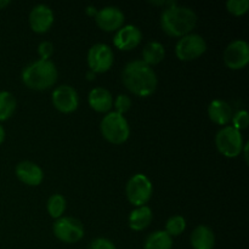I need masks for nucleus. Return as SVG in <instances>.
Instances as JSON below:
<instances>
[{"instance_id": "obj_29", "label": "nucleus", "mask_w": 249, "mask_h": 249, "mask_svg": "<svg viewBox=\"0 0 249 249\" xmlns=\"http://www.w3.org/2000/svg\"><path fill=\"white\" fill-rule=\"evenodd\" d=\"M89 249H117L114 243L111 240L105 237L95 238L91 243H90Z\"/></svg>"}, {"instance_id": "obj_27", "label": "nucleus", "mask_w": 249, "mask_h": 249, "mask_svg": "<svg viewBox=\"0 0 249 249\" xmlns=\"http://www.w3.org/2000/svg\"><path fill=\"white\" fill-rule=\"evenodd\" d=\"M131 104H133V101H131L130 97L125 94H119L113 102L116 112H118V113H121V114L128 112L129 109H130Z\"/></svg>"}, {"instance_id": "obj_30", "label": "nucleus", "mask_w": 249, "mask_h": 249, "mask_svg": "<svg viewBox=\"0 0 249 249\" xmlns=\"http://www.w3.org/2000/svg\"><path fill=\"white\" fill-rule=\"evenodd\" d=\"M96 12H97V10H96V7L94 6V5H89V6L87 7V14L96 15Z\"/></svg>"}, {"instance_id": "obj_17", "label": "nucleus", "mask_w": 249, "mask_h": 249, "mask_svg": "<svg viewBox=\"0 0 249 249\" xmlns=\"http://www.w3.org/2000/svg\"><path fill=\"white\" fill-rule=\"evenodd\" d=\"M190 242L194 249H213L215 245V236L209 226L198 225L192 231Z\"/></svg>"}, {"instance_id": "obj_11", "label": "nucleus", "mask_w": 249, "mask_h": 249, "mask_svg": "<svg viewBox=\"0 0 249 249\" xmlns=\"http://www.w3.org/2000/svg\"><path fill=\"white\" fill-rule=\"evenodd\" d=\"M53 104L58 111L65 113L75 111L79 105L77 90L71 85H60L53 91Z\"/></svg>"}, {"instance_id": "obj_5", "label": "nucleus", "mask_w": 249, "mask_h": 249, "mask_svg": "<svg viewBox=\"0 0 249 249\" xmlns=\"http://www.w3.org/2000/svg\"><path fill=\"white\" fill-rule=\"evenodd\" d=\"M215 145L221 155L229 158H235L242 153L245 143L240 130L232 125H226L216 133Z\"/></svg>"}, {"instance_id": "obj_32", "label": "nucleus", "mask_w": 249, "mask_h": 249, "mask_svg": "<svg viewBox=\"0 0 249 249\" xmlns=\"http://www.w3.org/2000/svg\"><path fill=\"white\" fill-rule=\"evenodd\" d=\"M10 2H11L10 0H0V9H4V7L7 6Z\"/></svg>"}, {"instance_id": "obj_12", "label": "nucleus", "mask_w": 249, "mask_h": 249, "mask_svg": "<svg viewBox=\"0 0 249 249\" xmlns=\"http://www.w3.org/2000/svg\"><path fill=\"white\" fill-rule=\"evenodd\" d=\"M95 19H96V23L100 28L107 32H112L118 31L123 26L125 16L119 7L108 5V6H104L97 10Z\"/></svg>"}, {"instance_id": "obj_28", "label": "nucleus", "mask_w": 249, "mask_h": 249, "mask_svg": "<svg viewBox=\"0 0 249 249\" xmlns=\"http://www.w3.org/2000/svg\"><path fill=\"white\" fill-rule=\"evenodd\" d=\"M53 50H55L53 44L49 40H43L38 45V53L41 60H49L53 56Z\"/></svg>"}, {"instance_id": "obj_1", "label": "nucleus", "mask_w": 249, "mask_h": 249, "mask_svg": "<svg viewBox=\"0 0 249 249\" xmlns=\"http://www.w3.org/2000/svg\"><path fill=\"white\" fill-rule=\"evenodd\" d=\"M122 82L129 91L143 97L155 92L158 78L152 66L142 60H133L124 66Z\"/></svg>"}, {"instance_id": "obj_20", "label": "nucleus", "mask_w": 249, "mask_h": 249, "mask_svg": "<svg viewBox=\"0 0 249 249\" xmlns=\"http://www.w3.org/2000/svg\"><path fill=\"white\" fill-rule=\"evenodd\" d=\"M165 56V49L162 43L157 40L148 41L142 49V61L147 65H157L163 61Z\"/></svg>"}, {"instance_id": "obj_24", "label": "nucleus", "mask_w": 249, "mask_h": 249, "mask_svg": "<svg viewBox=\"0 0 249 249\" xmlns=\"http://www.w3.org/2000/svg\"><path fill=\"white\" fill-rule=\"evenodd\" d=\"M186 229V220L181 215H173L165 223V232L169 236H179Z\"/></svg>"}, {"instance_id": "obj_31", "label": "nucleus", "mask_w": 249, "mask_h": 249, "mask_svg": "<svg viewBox=\"0 0 249 249\" xmlns=\"http://www.w3.org/2000/svg\"><path fill=\"white\" fill-rule=\"evenodd\" d=\"M4 140H5V129H4V126L0 124V145L4 142Z\"/></svg>"}, {"instance_id": "obj_6", "label": "nucleus", "mask_w": 249, "mask_h": 249, "mask_svg": "<svg viewBox=\"0 0 249 249\" xmlns=\"http://www.w3.org/2000/svg\"><path fill=\"white\" fill-rule=\"evenodd\" d=\"M125 192L129 202L133 203L134 206H145L152 197V181L145 174L138 173V174L133 175L126 182Z\"/></svg>"}, {"instance_id": "obj_23", "label": "nucleus", "mask_w": 249, "mask_h": 249, "mask_svg": "<svg viewBox=\"0 0 249 249\" xmlns=\"http://www.w3.org/2000/svg\"><path fill=\"white\" fill-rule=\"evenodd\" d=\"M46 208L50 216H53V219L61 218L66 211V198L60 194L51 195L50 198L48 199Z\"/></svg>"}, {"instance_id": "obj_16", "label": "nucleus", "mask_w": 249, "mask_h": 249, "mask_svg": "<svg viewBox=\"0 0 249 249\" xmlns=\"http://www.w3.org/2000/svg\"><path fill=\"white\" fill-rule=\"evenodd\" d=\"M88 101L91 108L97 112H108L113 106V96L111 91L104 87H96L90 90Z\"/></svg>"}, {"instance_id": "obj_9", "label": "nucleus", "mask_w": 249, "mask_h": 249, "mask_svg": "<svg viewBox=\"0 0 249 249\" xmlns=\"http://www.w3.org/2000/svg\"><path fill=\"white\" fill-rule=\"evenodd\" d=\"M114 53L111 46L105 43H96L88 51V65L94 73H104L112 67Z\"/></svg>"}, {"instance_id": "obj_25", "label": "nucleus", "mask_w": 249, "mask_h": 249, "mask_svg": "<svg viewBox=\"0 0 249 249\" xmlns=\"http://www.w3.org/2000/svg\"><path fill=\"white\" fill-rule=\"evenodd\" d=\"M226 9L229 12L236 16L246 14L249 9V0H228Z\"/></svg>"}, {"instance_id": "obj_4", "label": "nucleus", "mask_w": 249, "mask_h": 249, "mask_svg": "<svg viewBox=\"0 0 249 249\" xmlns=\"http://www.w3.org/2000/svg\"><path fill=\"white\" fill-rule=\"evenodd\" d=\"M100 130L106 140L112 143H123L130 135V126L123 114L111 111L101 119Z\"/></svg>"}, {"instance_id": "obj_15", "label": "nucleus", "mask_w": 249, "mask_h": 249, "mask_svg": "<svg viewBox=\"0 0 249 249\" xmlns=\"http://www.w3.org/2000/svg\"><path fill=\"white\" fill-rule=\"evenodd\" d=\"M16 175L22 182L29 186H38L44 179V172L36 163L22 160L16 165Z\"/></svg>"}, {"instance_id": "obj_33", "label": "nucleus", "mask_w": 249, "mask_h": 249, "mask_svg": "<svg viewBox=\"0 0 249 249\" xmlns=\"http://www.w3.org/2000/svg\"><path fill=\"white\" fill-rule=\"evenodd\" d=\"M88 77H89V79H92L95 77V73L92 71H90V72H88Z\"/></svg>"}, {"instance_id": "obj_2", "label": "nucleus", "mask_w": 249, "mask_h": 249, "mask_svg": "<svg viewBox=\"0 0 249 249\" xmlns=\"http://www.w3.org/2000/svg\"><path fill=\"white\" fill-rule=\"evenodd\" d=\"M197 24V14L189 6L177 2L165 7L160 15V26L163 31L172 36H184L192 33Z\"/></svg>"}, {"instance_id": "obj_8", "label": "nucleus", "mask_w": 249, "mask_h": 249, "mask_svg": "<svg viewBox=\"0 0 249 249\" xmlns=\"http://www.w3.org/2000/svg\"><path fill=\"white\" fill-rule=\"evenodd\" d=\"M53 230L56 237L65 243H75L84 236V226L73 216H61L56 219Z\"/></svg>"}, {"instance_id": "obj_13", "label": "nucleus", "mask_w": 249, "mask_h": 249, "mask_svg": "<svg viewBox=\"0 0 249 249\" xmlns=\"http://www.w3.org/2000/svg\"><path fill=\"white\" fill-rule=\"evenodd\" d=\"M55 15L53 9L46 4H38L29 12V24L36 33H45L53 26Z\"/></svg>"}, {"instance_id": "obj_18", "label": "nucleus", "mask_w": 249, "mask_h": 249, "mask_svg": "<svg viewBox=\"0 0 249 249\" xmlns=\"http://www.w3.org/2000/svg\"><path fill=\"white\" fill-rule=\"evenodd\" d=\"M208 116L214 123L219 125H226L232 118V108L224 100L215 99L209 104Z\"/></svg>"}, {"instance_id": "obj_21", "label": "nucleus", "mask_w": 249, "mask_h": 249, "mask_svg": "<svg viewBox=\"0 0 249 249\" xmlns=\"http://www.w3.org/2000/svg\"><path fill=\"white\" fill-rule=\"evenodd\" d=\"M173 237L164 230H157L150 233L145 241V249H172Z\"/></svg>"}, {"instance_id": "obj_14", "label": "nucleus", "mask_w": 249, "mask_h": 249, "mask_svg": "<svg viewBox=\"0 0 249 249\" xmlns=\"http://www.w3.org/2000/svg\"><path fill=\"white\" fill-rule=\"evenodd\" d=\"M142 33L135 24L122 26L113 36V43L121 50H131L140 44Z\"/></svg>"}, {"instance_id": "obj_3", "label": "nucleus", "mask_w": 249, "mask_h": 249, "mask_svg": "<svg viewBox=\"0 0 249 249\" xmlns=\"http://www.w3.org/2000/svg\"><path fill=\"white\" fill-rule=\"evenodd\" d=\"M57 68L51 60L32 61L22 71V80L28 88L44 90L53 87L57 80Z\"/></svg>"}, {"instance_id": "obj_10", "label": "nucleus", "mask_w": 249, "mask_h": 249, "mask_svg": "<svg viewBox=\"0 0 249 249\" xmlns=\"http://www.w3.org/2000/svg\"><path fill=\"white\" fill-rule=\"evenodd\" d=\"M224 62L231 70H241L249 62V44L243 39L230 41L224 50Z\"/></svg>"}, {"instance_id": "obj_26", "label": "nucleus", "mask_w": 249, "mask_h": 249, "mask_svg": "<svg viewBox=\"0 0 249 249\" xmlns=\"http://www.w3.org/2000/svg\"><path fill=\"white\" fill-rule=\"evenodd\" d=\"M232 126L237 130H242V129H246L249 124V114L246 109H241V111H237L235 114H232Z\"/></svg>"}, {"instance_id": "obj_22", "label": "nucleus", "mask_w": 249, "mask_h": 249, "mask_svg": "<svg viewBox=\"0 0 249 249\" xmlns=\"http://www.w3.org/2000/svg\"><path fill=\"white\" fill-rule=\"evenodd\" d=\"M17 101L14 95L6 90L0 91V122L6 121L15 112Z\"/></svg>"}, {"instance_id": "obj_7", "label": "nucleus", "mask_w": 249, "mask_h": 249, "mask_svg": "<svg viewBox=\"0 0 249 249\" xmlns=\"http://www.w3.org/2000/svg\"><path fill=\"white\" fill-rule=\"evenodd\" d=\"M207 43L201 34L189 33L181 36L175 45V53L182 61H191L203 55Z\"/></svg>"}, {"instance_id": "obj_19", "label": "nucleus", "mask_w": 249, "mask_h": 249, "mask_svg": "<svg viewBox=\"0 0 249 249\" xmlns=\"http://www.w3.org/2000/svg\"><path fill=\"white\" fill-rule=\"evenodd\" d=\"M153 218L152 209L148 206L136 207L129 215V226L135 231H141L147 228Z\"/></svg>"}]
</instances>
